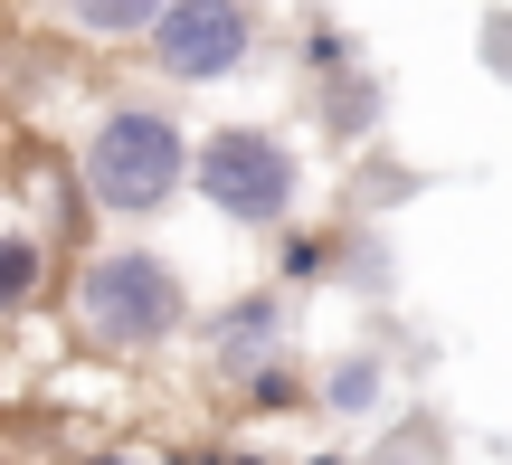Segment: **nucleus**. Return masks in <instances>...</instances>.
I'll list each match as a JSON object with an SVG mask.
<instances>
[{
	"label": "nucleus",
	"instance_id": "nucleus-19",
	"mask_svg": "<svg viewBox=\"0 0 512 465\" xmlns=\"http://www.w3.org/2000/svg\"><path fill=\"white\" fill-rule=\"evenodd\" d=\"M152 465H209V447H190V437H171V447H152Z\"/></svg>",
	"mask_w": 512,
	"mask_h": 465
},
{
	"label": "nucleus",
	"instance_id": "nucleus-3",
	"mask_svg": "<svg viewBox=\"0 0 512 465\" xmlns=\"http://www.w3.org/2000/svg\"><path fill=\"white\" fill-rule=\"evenodd\" d=\"M304 190H313V162H304V133H294V124L228 114V124L200 133L190 200H200L219 228H238V238H275V228L304 219Z\"/></svg>",
	"mask_w": 512,
	"mask_h": 465
},
{
	"label": "nucleus",
	"instance_id": "nucleus-14",
	"mask_svg": "<svg viewBox=\"0 0 512 465\" xmlns=\"http://www.w3.org/2000/svg\"><path fill=\"white\" fill-rule=\"evenodd\" d=\"M342 295H361V304H389L399 295V257H389V228H351V266H342Z\"/></svg>",
	"mask_w": 512,
	"mask_h": 465
},
{
	"label": "nucleus",
	"instance_id": "nucleus-17",
	"mask_svg": "<svg viewBox=\"0 0 512 465\" xmlns=\"http://www.w3.org/2000/svg\"><path fill=\"white\" fill-rule=\"evenodd\" d=\"M67 465H152V447H124V437H105V447H67Z\"/></svg>",
	"mask_w": 512,
	"mask_h": 465
},
{
	"label": "nucleus",
	"instance_id": "nucleus-21",
	"mask_svg": "<svg viewBox=\"0 0 512 465\" xmlns=\"http://www.w3.org/2000/svg\"><path fill=\"white\" fill-rule=\"evenodd\" d=\"M256 10H266V0H256Z\"/></svg>",
	"mask_w": 512,
	"mask_h": 465
},
{
	"label": "nucleus",
	"instance_id": "nucleus-6",
	"mask_svg": "<svg viewBox=\"0 0 512 465\" xmlns=\"http://www.w3.org/2000/svg\"><path fill=\"white\" fill-rule=\"evenodd\" d=\"M294 114H304V133L323 152H342V162H361L370 143L389 133V76L370 67H342V76H294Z\"/></svg>",
	"mask_w": 512,
	"mask_h": 465
},
{
	"label": "nucleus",
	"instance_id": "nucleus-18",
	"mask_svg": "<svg viewBox=\"0 0 512 465\" xmlns=\"http://www.w3.org/2000/svg\"><path fill=\"white\" fill-rule=\"evenodd\" d=\"M209 465H285V456H275V447H247V437H219Z\"/></svg>",
	"mask_w": 512,
	"mask_h": 465
},
{
	"label": "nucleus",
	"instance_id": "nucleus-16",
	"mask_svg": "<svg viewBox=\"0 0 512 465\" xmlns=\"http://www.w3.org/2000/svg\"><path fill=\"white\" fill-rule=\"evenodd\" d=\"M475 57L512 86V10H484V29H475Z\"/></svg>",
	"mask_w": 512,
	"mask_h": 465
},
{
	"label": "nucleus",
	"instance_id": "nucleus-7",
	"mask_svg": "<svg viewBox=\"0 0 512 465\" xmlns=\"http://www.w3.org/2000/svg\"><path fill=\"white\" fill-rule=\"evenodd\" d=\"M399 409V352L389 342H342V352L313 361V418L332 428H380Z\"/></svg>",
	"mask_w": 512,
	"mask_h": 465
},
{
	"label": "nucleus",
	"instance_id": "nucleus-13",
	"mask_svg": "<svg viewBox=\"0 0 512 465\" xmlns=\"http://www.w3.org/2000/svg\"><path fill=\"white\" fill-rule=\"evenodd\" d=\"M342 67H361V29L304 10V29H294V76H342Z\"/></svg>",
	"mask_w": 512,
	"mask_h": 465
},
{
	"label": "nucleus",
	"instance_id": "nucleus-20",
	"mask_svg": "<svg viewBox=\"0 0 512 465\" xmlns=\"http://www.w3.org/2000/svg\"><path fill=\"white\" fill-rule=\"evenodd\" d=\"M285 465H361V456H342V447H313V456H285Z\"/></svg>",
	"mask_w": 512,
	"mask_h": 465
},
{
	"label": "nucleus",
	"instance_id": "nucleus-9",
	"mask_svg": "<svg viewBox=\"0 0 512 465\" xmlns=\"http://www.w3.org/2000/svg\"><path fill=\"white\" fill-rule=\"evenodd\" d=\"M351 228L361 219H294L266 238V276L285 295H342V266H351Z\"/></svg>",
	"mask_w": 512,
	"mask_h": 465
},
{
	"label": "nucleus",
	"instance_id": "nucleus-11",
	"mask_svg": "<svg viewBox=\"0 0 512 465\" xmlns=\"http://www.w3.org/2000/svg\"><path fill=\"white\" fill-rule=\"evenodd\" d=\"M228 409H238V428L313 418V361H304V352H285V361H266V371H247L238 390H228Z\"/></svg>",
	"mask_w": 512,
	"mask_h": 465
},
{
	"label": "nucleus",
	"instance_id": "nucleus-2",
	"mask_svg": "<svg viewBox=\"0 0 512 465\" xmlns=\"http://www.w3.org/2000/svg\"><path fill=\"white\" fill-rule=\"evenodd\" d=\"M76 190L105 228H162L190 200V162H200V133L171 95H105V105L76 124L67 143Z\"/></svg>",
	"mask_w": 512,
	"mask_h": 465
},
{
	"label": "nucleus",
	"instance_id": "nucleus-4",
	"mask_svg": "<svg viewBox=\"0 0 512 465\" xmlns=\"http://www.w3.org/2000/svg\"><path fill=\"white\" fill-rule=\"evenodd\" d=\"M266 48H275V29L256 0H171L162 29L133 57H143V76L162 95H209V86H238Z\"/></svg>",
	"mask_w": 512,
	"mask_h": 465
},
{
	"label": "nucleus",
	"instance_id": "nucleus-15",
	"mask_svg": "<svg viewBox=\"0 0 512 465\" xmlns=\"http://www.w3.org/2000/svg\"><path fill=\"white\" fill-rule=\"evenodd\" d=\"M361 465H437V418H399V428H389V418H380V437H370V456Z\"/></svg>",
	"mask_w": 512,
	"mask_h": 465
},
{
	"label": "nucleus",
	"instance_id": "nucleus-1",
	"mask_svg": "<svg viewBox=\"0 0 512 465\" xmlns=\"http://www.w3.org/2000/svg\"><path fill=\"white\" fill-rule=\"evenodd\" d=\"M48 314L67 333V352L105 361V371H152V361H171L190 342L200 295H190L181 257H162L152 238H95L67 257Z\"/></svg>",
	"mask_w": 512,
	"mask_h": 465
},
{
	"label": "nucleus",
	"instance_id": "nucleus-8",
	"mask_svg": "<svg viewBox=\"0 0 512 465\" xmlns=\"http://www.w3.org/2000/svg\"><path fill=\"white\" fill-rule=\"evenodd\" d=\"M57 276H67V247L29 219V209L0 200V333H19L29 314L57 304Z\"/></svg>",
	"mask_w": 512,
	"mask_h": 465
},
{
	"label": "nucleus",
	"instance_id": "nucleus-5",
	"mask_svg": "<svg viewBox=\"0 0 512 465\" xmlns=\"http://www.w3.org/2000/svg\"><path fill=\"white\" fill-rule=\"evenodd\" d=\"M190 352H200L209 390L228 399L247 371H266V361H285V352H294V295L266 276V285H238V295L200 304V323H190Z\"/></svg>",
	"mask_w": 512,
	"mask_h": 465
},
{
	"label": "nucleus",
	"instance_id": "nucleus-10",
	"mask_svg": "<svg viewBox=\"0 0 512 465\" xmlns=\"http://www.w3.org/2000/svg\"><path fill=\"white\" fill-rule=\"evenodd\" d=\"M171 0H38V19H48V38H67V48H95V57H133L152 29H162Z\"/></svg>",
	"mask_w": 512,
	"mask_h": 465
},
{
	"label": "nucleus",
	"instance_id": "nucleus-12",
	"mask_svg": "<svg viewBox=\"0 0 512 465\" xmlns=\"http://www.w3.org/2000/svg\"><path fill=\"white\" fill-rule=\"evenodd\" d=\"M418 171H399V152H380V143H370L361 152V171H351V209H342V219H370V228H380V209H399V200H418Z\"/></svg>",
	"mask_w": 512,
	"mask_h": 465
}]
</instances>
